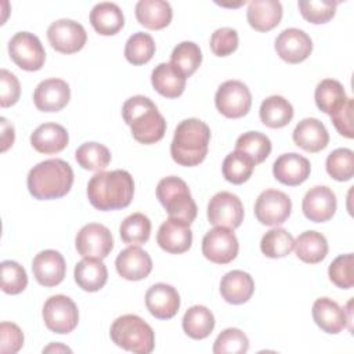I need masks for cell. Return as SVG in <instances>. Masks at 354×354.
Segmentation results:
<instances>
[{
  "label": "cell",
  "mask_w": 354,
  "mask_h": 354,
  "mask_svg": "<svg viewBox=\"0 0 354 354\" xmlns=\"http://www.w3.org/2000/svg\"><path fill=\"white\" fill-rule=\"evenodd\" d=\"M0 122H1V151L6 152L14 144L15 133H14V126L6 118H1Z\"/></svg>",
  "instance_id": "cell-52"
},
{
  "label": "cell",
  "mask_w": 354,
  "mask_h": 354,
  "mask_svg": "<svg viewBox=\"0 0 354 354\" xmlns=\"http://www.w3.org/2000/svg\"><path fill=\"white\" fill-rule=\"evenodd\" d=\"M122 116L130 126L131 134L140 144H155L166 133V120L156 105L144 95H134L124 101Z\"/></svg>",
  "instance_id": "cell-4"
},
{
  "label": "cell",
  "mask_w": 354,
  "mask_h": 354,
  "mask_svg": "<svg viewBox=\"0 0 354 354\" xmlns=\"http://www.w3.org/2000/svg\"><path fill=\"white\" fill-rule=\"evenodd\" d=\"M353 109H354V100L347 97L346 102L330 115L333 126L336 127L339 134L346 137V138H353L354 137Z\"/></svg>",
  "instance_id": "cell-50"
},
{
  "label": "cell",
  "mask_w": 354,
  "mask_h": 354,
  "mask_svg": "<svg viewBox=\"0 0 354 354\" xmlns=\"http://www.w3.org/2000/svg\"><path fill=\"white\" fill-rule=\"evenodd\" d=\"M137 21L148 29H163L173 18V10L165 0H140L136 4Z\"/></svg>",
  "instance_id": "cell-29"
},
{
  "label": "cell",
  "mask_w": 354,
  "mask_h": 354,
  "mask_svg": "<svg viewBox=\"0 0 354 354\" xmlns=\"http://www.w3.org/2000/svg\"><path fill=\"white\" fill-rule=\"evenodd\" d=\"M292 212L290 198L278 189L263 191L254 203L256 218L270 227H277L283 224Z\"/></svg>",
  "instance_id": "cell-11"
},
{
  "label": "cell",
  "mask_w": 354,
  "mask_h": 354,
  "mask_svg": "<svg viewBox=\"0 0 354 354\" xmlns=\"http://www.w3.org/2000/svg\"><path fill=\"white\" fill-rule=\"evenodd\" d=\"M214 315L205 306L189 307L183 317V329L191 339L201 340L207 337L214 329Z\"/></svg>",
  "instance_id": "cell-34"
},
{
  "label": "cell",
  "mask_w": 354,
  "mask_h": 354,
  "mask_svg": "<svg viewBox=\"0 0 354 354\" xmlns=\"http://www.w3.org/2000/svg\"><path fill=\"white\" fill-rule=\"evenodd\" d=\"M8 54L24 71H39L44 65L46 51L39 37L30 32H18L8 41Z\"/></svg>",
  "instance_id": "cell-9"
},
{
  "label": "cell",
  "mask_w": 354,
  "mask_h": 354,
  "mask_svg": "<svg viewBox=\"0 0 354 354\" xmlns=\"http://www.w3.org/2000/svg\"><path fill=\"white\" fill-rule=\"evenodd\" d=\"M134 195V181L126 170L98 171L87 184V198L90 203L102 212L124 209L131 203Z\"/></svg>",
  "instance_id": "cell-1"
},
{
  "label": "cell",
  "mask_w": 354,
  "mask_h": 354,
  "mask_svg": "<svg viewBox=\"0 0 354 354\" xmlns=\"http://www.w3.org/2000/svg\"><path fill=\"white\" fill-rule=\"evenodd\" d=\"M24 346V333L21 328L12 322L0 324V353L14 354Z\"/></svg>",
  "instance_id": "cell-49"
},
{
  "label": "cell",
  "mask_w": 354,
  "mask_h": 354,
  "mask_svg": "<svg viewBox=\"0 0 354 354\" xmlns=\"http://www.w3.org/2000/svg\"><path fill=\"white\" fill-rule=\"evenodd\" d=\"M275 51L288 64H299L308 58L313 51L311 37L301 29L288 28L275 39Z\"/></svg>",
  "instance_id": "cell-15"
},
{
  "label": "cell",
  "mask_w": 354,
  "mask_h": 354,
  "mask_svg": "<svg viewBox=\"0 0 354 354\" xmlns=\"http://www.w3.org/2000/svg\"><path fill=\"white\" fill-rule=\"evenodd\" d=\"M112 342L123 350L149 354L155 347V333L152 328L138 315L126 314L113 321L109 330Z\"/></svg>",
  "instance_id": "cell-6"
},
{
  "label": "cell",
  "mask_w": 354,
  "mask_h": 354,
  "mask_svg": "<svg viewBox=\"0 0 354 354\" xmlns=\"http://www.w3.org/2000/svg\"><path fill=\"white\" fill-rule=\"evenodd\" d=\"M80 167L91 171H102L111 163L109 149L100 142H84L75 152Z\"/></svg>",
  "instance_id": "cell-38"
},
{
  "label": "cell",
  "mask_w": 354,
  "mask_h": 354,
  "mask_svg": "<svg viewBox=\"0 0 354 354\" xmlns=\"http://www.w3.org/2000/svg\"><path fill=\"white\" fill-rule=\"evenodd\" d=\"M156 198L171 220L191 225L198 214V207L189 188L180 177L169 176L162 178L156 185Z\"/></svg>",
  "instance_id": "cell-5"
},
{
  "label": "cell",
  "mask_w": 354,
  "mask_h": 354,
  "mask_svg": "<svg viewBox=\"0 0 354 354\" xmlns=\"http://www.w3.org/2000/svg\"><path fill=\"white\" fill-rule=\"evenodd\" d=\"M32 271L36 281L46 288L59 285L66 272V264L64 256L53 249L41 250L32 261Z\"/></svg>",
  "instance_id": "cell-18"
},
{
  "label": "cell",
  "mask_w": 354,
  "mask_h": 354,
  "mask_svg": "<svg viewBox=\"0 0 354 354\" xmlns=\"http://www.w3.org/2000/svg\"><path fill=\"white\" fill-rule=\"evenodd\" d=\"M337 202L335 192L325 185H315L310 188L301 202L304 216L314 223H324L336 213Z\"/></svg>",
  "instance_id": "cell-16"
},
{
  "label": "cell",
  "mask_w": 354,
  "mask_h": 354,
  "mask_svg": "<svg viewBox=\"0 0 354 354\" xmlns=\"http://www.w3.org/2000/svg\"><path fill=\"white\" fill-rule=\"evenodd\" d=\"M311 171V165L307 158L289 152L283 153L272 165L274 177L283 185L296 187L304 183Z\"/></svg>",
  "instance_id": "cell-20"
},
{
  "label": "cell",
  "mask_w": 354,
  "mask_h": 354,
  "mask_svg": "<svg viewBox=\"0 0 354 354\" xmlns=\"http://www.w3.org/2000/svg\"><path fill=\"white\" fill-rule=\"evenodd\" d=\"M254 160L243 152L234 151L223 160V176L232 184H243L248 181L254 170Z\"/></svg>",
  "instance_id": "cell-37"
},
{
  "label": "cell",
  "mask_w": 354,
  "mask_h": 354,
  "mask_svg": "<svg viewBox=\"0 0 354 354\" xmlns=\"http://www.w3.org/2000/svg\"><path fill=\"white\" fill-rule=\"evenodd\" d=\"M43 321L54 333L65 335L72 332L79 322V311L75 301L64 295H55L43 306Z\"/></svg>",
  "instance_id": "cell-7"
},
{
  "label": "cell",
  "mask_w": 354,
  "mask_h": 354,
  "mask_svg": "<svg viewBox=\"0 0 354 354\" xmlns=\"http://www.w3.org/2000/svg\"><path fill=\"white\" fill-rule=\"evenodd\" d=\"M156 242L165 252L180 254L191 248L192 231L189 230V225L167 218L158 230Z\"/></svg>",
  "instance_id": "cell-22"
},
{
  "label": "cell",
  "mask_w": 354,
  "mask_h": 354,
  "mask_svg": "<svg viewBox=\"0 0 354 354\" xmlns=\"http://www.w3.org/2000/svg\"><path fill=\"white\" fill-rule=\"evenodd\" d=\"M271 141L270 138L259 131H246L236 138L235 151L243 152L250 156L254 163L264 162L271 153Z\"/></svg>",
  "instance_id": "cell-39"
},
{
  "label": "cell",
  "mask_w": 354,
  "mask_h": 354,
  "mask_svg": "<svg viewBox=\"0 0 354 354\" xmlns=\"http://www.w3.org/2000/svg\"><path fill=\"white\" fill-rule=\"evenodd\" d=\"M207 220L212 225L235 230L243 221V205L241 199L228 191L217 192L207 205Z\"/></svg>",
  "instance_id": "cell-10"
},
{
  "label": "cell",
  "mask_w": 354,
  "mask_h": 354,
  "mask_svg": "<svg viewBox=\"0 0 354 354\" xmlns=\"http://www.w3.org/2000/svg\"><path fill=\"white\" fill-rule=\"evenodd\" d=\"M354 257L353 253L337 256L328 268V275L332 283L340 289H350L354 285V272H353Z\"/></svg>",
  "instance_id": "cell-47"
},
{
  "label": "cell",
  "mask_w": 354,
  "mask_h": 354,
  "mask_svg": "<svg viewBox=\"0 0 354 354\" xmlns=\"http://www.w3.org/2000/svg\"><path fill=\"white\" fill-rule=\"evenodd\" d=\"M47 39L54 50L62 54L80 51L87 40L84 28L73 19H58L47 29Z\"/></svg>",
  "instance_id": "cell-14"
},
{
  "label": "cell",
  "mask_w": 354,
  "mask_h": 354,
  "mask_svg": "<svg viewBox=\"0 0 354 354\" xmlns=\"http://www.w3.org/2000/svg\"><path fill=\"white\" fill-rule=\"evenodd\" d=\"M90 24L97 33L102 36H112L123 28L124 17L118 4L102 1L91 8Z\"/></svg>",
  "instance_id": "cell-28"
},
{
  "label": "cell",
  "mask_w": 354,
  "mask_h": 354,
  "mask_svg": "<svg viewBox=\"0 0 354 354\" xmlns=\"http://www.w3.org/2000/svg\"><path fill=\"white\" fill-rule=\"evenodd\" d=\"M314 97L318 109L328 115H332L347 100L343 84L335 79L321 80L315 87Z\"/></svg>",
  "instance_id": "cell-36"
},
{
  "label": "cell",
  "mask_w": 354,
  "mask_h": 354,
  "mask_svg": "<svg viewBox=\"0 0 354 354\" xmlns=\"http://www.w3.org/2000/svg\"><path fill=\"white\" fill-rule=\"evenodd\" d=\"M185 77L178 73L170 64L162 62L155 66L151 73L153 88L166 98H177L184 93Z\"/></svg>",
  "instance_id": "cell-31"
},
{
  "label": "cell",
  "mask_w": 354,
  "mask_h": 354,
  "mask_svg": "<svg viewBox=\"0 0 354 354\" xmlns=\"http://www.w3.org/2000/svg\"><path fill=\"white\" fill-rule=\"evenodd\" d=\"M69 136L64 126L58 123H43L30 134L32 147L46 155L57 153L65 149L68 145Z\"/></svg>",
  "instance_id": "cell-26"
},
{
  "label": "cell",
  "mask_w": 354,
  "mask_h": 354,
  "mask_svg": "<svg viewBox=\"0 0 354 354\" xmlns=\"http://www.w3.org/2000/svg\"><path fill=\"white\" fill-rule=\"evenodd\" d=\"M214 104L217 111L225 118L238 119L250 111L252 94L241 80H227L218 86Z\"/></svg>",
  "instance_id": "cell-8"
},
{
  "label": "cell",
  "mask_w": 354,
  "mask_h": 354,
  "mask_svg": "<svg viewBox=\"0 0 354 354\" xmlns=\"http://www.w3.org/2000/svg\"><path fill=\"white\" fill-rule=\"evenodd\" d=\"M300 14L311 24H326L335 17L337 1L330 0H300Z\"/></svg>",
  "instance_id": "cell-46"
},
{
  "label": "cell",
  "mask_w": 354,
  "mask_h": 354,
  "mask_svg": "<svg viewBox=\"0 0 354 354\" xmlns=\"http://www.w3.org/2000/svg\"><path fill=\"white\" fill-rule=\"evenodd\" d=\"M293 249L301 261L317 264L328 254V241L321 232L304 231L296 238Z\"/></svg>",
  "instance_id": "cell-32"
},
{
  "label": "cell",
  "mask_w": 354,
  "mask_h": 354,
  "mask_svg": "<svg viewBox=\"0 0 354 354\" xmlns=\"http://www.w3.org/2000/svg\"><path fill=\"white\" fill-rule=\"evenodd\" d=\"M326 171L336 181H348L354 174V152L348 148H337L326 158Z\"/></svg>",
  "instance_id": "cell-43"
},
{
  "label": "cell",
  "mask_w": 354,
  "mask_h": 354,
  "mask_svg": "<svg viewBox=\"0 0 354 354\" xmlns=\"http://www.w3.org/2000/svg\"><path fill=\"white\" fill-rule=\"evenodd\" d=\"M75 246L82 257L102 260L113 249V238L105 225L90 223L82 227L77 232Z\"/></svg>",
  "instance_id": "cell-12"
},
{
  "label": "cell",
  "mask_w": 354,
  "mask_h": 354,
  "mask_svg": "<svg viewBox=\"0 0 354 354\" xmlns=\"http://www.w3.org/2000/svg\"><path fill=\"white\" fill-rule=\"evenodd\" d=\"M292 138L297 147L313 153L319 152L329 144L326 127L315 118H306L300 120L292 133Z\"/></svg>",
  "instance_id": "cell-23"
},
{
  "label": "cell",
  "mask_w": 354,
  "mask_h": 354,
  "mask_svg": "<svg viewBox=\"0 0 354 354\" xmlns=\"http://www.w3.org/2000/svg\"><path fill=\"white\" fill-rule=\"evenodd\" d=\"M21 95V86L14 73L7 69L0 72V105L3 108L14 105Z\"/></svg>",
  "instance_id": "cell-51"
},
{
  "label": "cell",
  "mask_w": 354,
  "mask_h": 354,
  "mask_svg": "<svg viewBox=\"0 0 354 354\" xmlns=\"http://www.w3.org/2000/svg\"><path fill=\"white\" fill-rule=\"evenodd\" d=\"M48 351H71V348H68L66 346H61V344H50L48 347L43 348V353H48Z\"/></svg>",
  "instance_id": "cell-53"
},
{
  "label": "cell",
  "mask_w": 354,
  "mask_h": 354,
  "mask_svg": "<svg viewBox=\"0 0 354 354\" xmlns=\"http://www.w3.org/2000/svg\"><path fill=\"white\" fill-rule=\"evenodd\" d=\"M73 184V170L62 159H47L29 170L26 185L30 195L39 201L65 196Z\"/></svg>",
  "instance_id": "cell-2"
},
{
  "label": "cell",
  "mask_w": 354,
  "mask_h": 354,
  "mask_svg": "<svg viewBox=\"0 0 354 354\" xmlns=\"http://www.w3.org/2000/svg\"><path fill=\"white\" fill-rule=\"evenodd\" d=\"M118 274L127 281H140L152 271L151 256L138 246H129L123 249L115 261Z\"/></svg>",
  "instance_id": "cell-21"
},
{
  "label": "cell",
  "mask_w": 354,
  "mask_h": 354,
  "mask_svg": "<svg viewBox=\"0 0 354 354\" xmlns=\"http://www.w3.org/2000/svg\"><path fill=\"white\" fill-rule=\"evenodd\" d=\"M201 62L202 53L199 46L194 41H181L173 48L170 55V65L185 79L196 72Z\"/></svg>",
  "instance_id": "cell-35"
},
{
  "label": "cell",
  "mask_w": 354,
  "mask_h": 354,
  "mask_svg": "<svg viewBox=\"0 0 354 354\" xmlns=\"http://www.w3.org/2000/svg\"><path fill=\"white\" fill-rule=\"evenodd\" d=\"M209 142L210 127L201 119L189 118L176 127L170 144V155L181 166H198L207 155Z\"/></svg>",
  "instance_id": "cell-3"
},
{
  "label": "cell",
  "mask_w": 354,
  "mask_h": 354,
  "mask_svg": "<svg viewBox=\"0 0 354 354\" xmlns=\"http://www.w3.org/2000/svg\"><path fill=\"white\" fill-rule=\"evenodd\" d=\"M254 292L253 278L241 270L227 272L220 281L221 297L230 304L246 303Z\"/></svg>",
  "instance_id": "cell-25"
},
{
  "label": "cell",
  "mask_w": 354,
  "mask_h": 354,
  "mask_svg": "<svg viewBox=\"0 0 354 354\" xmlns=\"http://www.w3.org/2000/svg\"><path fill=\"white\" fill-rule=\"evenodd\" d=\"M145 306L158 319L173 318L180 308L178 292L167 283H155L145 293Z\"/></svg>",
  "instance_id": "cell-19"
},
{
  "label": "cell",
  "mask_w": 354,
  "mask_h": 354,
  "mask_svg": "<svg viewBox=\"0 0 354 354\" xmlns=\"http://www.w3.org/2000/svg\"><path fill=\"white\" fill-rule=\"evenodd\" d=\"M249 350L248 336L238 328L224 329L213 344L214 354H243Z\"/></svg>",
  "instance_id": "cell-45"
},
{
  "label": "cell",
  "mask_w": 354,
  "mask_h": 354,
  "mask_svg": "<svg viewBox=\"0 0 354 354\" xmlns=\"http://www.w3.org/2000/svg\"><path fill=\"white\" fill-rule=\"evenodd\" d=\"M75 281L86 292H97L106 283L108 270L100 259L83 257L75 266Z\"/></svg>",
  "instance_id": "cell-30"
},
{
  "label": "cell",
  "mask_w": 354,
  "mask_h": 354,
  "mask_svg": "<svg viewBox=\"0 0 354 354\" xmlns=\"http://www.w3.org/2000/svg\"><path fill=\"white\" fill-rule=\"evenodd\" d=\"M1 268V290L7 295H18L25 290L28 285V275L25 268L14 260H4Z\"/></svg>",
  "instance_id": "cell-44"
},
{
  "label": "cell",
  "mask_w": 354,
  "mask_h": 354,
  "mask_svg": "<svg viewBox=\"0 0 354 354\" xmlns=\"http://www.w3.org/2000/svg\"><path fill=\"white\" fill-rule=\"evenodd\" d=\"M246 18L257 32L274 29L282 19V6L278 0H253L248 6Z\"/></svg>",
  "instance_id": "cell-27"
},
{
  "label": "cell",
  "mask_w": 354,
  "mask_h": 354,
  "mask_svg": "<svg viewBox=\"0 0 354 354\" xmlns=\"http://www.w3.org/2000/svg\"><path fill=\"white\" fill-rule=\"evenodd\" d=\"M120 238L129 245H141L149 239L151 221L142 213H133L127 216L119 227Z\"/></svg>",
  "instance_id": "cell-41"
},
{
  "label": "cell",
  "mask_w": 354,
  "mask_h": 354,
  "mask_svg": "<svg viewBox=\"0 0 354 354\" xmlns=\"http://www.w3.org/2000/svg\"><path fill=\"white\" fill-rule=\"evenodd\" d=\"M238 32L232 28H218L212 33L210 50L214 55L227 57L238 48Z\"/></svg>",
  "instance_id": "cell-48"
},
{
  "label": "cell",
  "mask_w": 354,
  "mask_h": 354,
  "mask_svg": "<svg viewBox=\"0 0 354 354\" xmlns=\"http://www.w3.org/2000/svg\"><path fill=\"white\" fill-rule=\"evenodd\" d=\"M71 100L69 84L57 77L40 82L33 93V102L41 112H58Z\"/></svg>",
  "instance_id": "cell-17"
},
{
  "label": "cell",
  "mask_w": 354,
  "mask_h": 354,
  "mask_svg": "<svg viewBox=\"0 0 354 354\" xmlns=\"http://www.w3.org/2000/svg\"><path fill=\"white\" fill-rule=\"evenodd\" d=\"M314 322L326 333L336 335L347 326L346 310L329 297H319L313 304Z\"/></svg>",
  "instance_id": "cell-24"
},
{
  "label": "cell",
  "mask_w": 354,
  "mask_h": 354,
  "mask_svg": "<svg viewBox=\"0 0 354 354\" xmlns=\"http://www.w3.org/2000/svg\"><path fill=\"white\" fill-rule=\"evenodd\" d=\"M295 246L293 236L285 228H272L267 231L261 241L260 249L270 259H281L288 256Z\"/></svg>",
  "instance_id": "cell-40"
},
{
  "label": "cell",
  "mask_w": 354,
  "mask_h": 354,
  "mask_svg": "<svg viewBox=\"0 0 354 354\" xmlns=\"http://www.w3.org/2000/svg\"><path fill=\"white\" fill-rule=\"evenodd\" d=\"M155 54V41L145 32L133 33L124 46V57L133 65L147 64Z\"/></svg>",
  "instance_id": "cell-42"
},
{
  "label": "cell",
  "mask_w": 354,
  "mask_h": 354,
  "mask_svg": "<svg viewBox=\"0 0 354 354\" xmlns=\"http://www.w3.org/2000/svg\"><path fill=\"white\" fill-rule=\"evenodd\" d=\"M239 250V243L232 230L216 227L207 231L202 239L203 256L216 264L231 263Z\"/></svg>",
  "instance_id": "cell-13"
},
{
  "label": "cell",
  "mask_w": 354,
  "mask_h": 354,
  "mask_svg": "<svg viewBox=\"0 0 354 354\" xmlns=\"http://www.w3.org/2000/svg\"><path fill=\"white\" fill-rule=\"evenodd\" d=\"M260 120L271 129L285 127L293 118L292 104L282 95H270L260 105Z\"/></svg>",
  "instance_id": "cell-33"
}]
</instances>
